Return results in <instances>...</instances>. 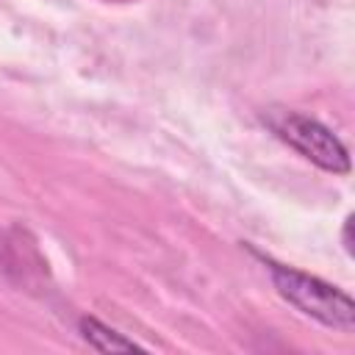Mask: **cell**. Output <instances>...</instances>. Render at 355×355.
Masks as SVG:
<instances>
[{"label":"cell","instance_id":"obj_1","mask_svg":"<svg viewBox=\"0 0 355 355\" xmlns=\"http://www.w3.org/2000/svg\"><path fill=\"white\" fill-rule=\"evenodd\" d=\"M263 263L272 275L277 294L288 305H294L300 313H305L333 330L349 333L355 327V305H352L349 294H344L338 286H330L316 275L300 272V269L277 263L272 258H263Z\"/></svg>","mask_w":355,"mask_h":355},{"label":"cell","instance_id":"obj_2","mask_svg":"<svg viewBox=\"0 0 355 355\" xmlns=\"http://www.w3.org/2000/svg\"><path fill=\"white\" fill-rule=\"evenodd\" d=\"M266 128L291 150H297L302 158L316 164L324 172L347 175L349 172V153L344 141L319 119L291 111V108H269L263 114Z\"/></svg>","mask_w":355,"mask_h":355},{"label":"cell","instance_id":"obj_3","mask_svg":"<svg viewBox=\"0 0 355 355\" xmlns=\"http://www.w3.org/2000/svg\"><path fill=\"white\" fill-rule=\"evenodd\" d=\"M80 336H83V341H86L89 347H94V349H100V352L141 349L136 341L125 338L122 333H116L114 327L103 324V322H100V319H94V316H83V319H80Z\"/></svg>","mask_w":355,"mask_h":355}]
</instances>
